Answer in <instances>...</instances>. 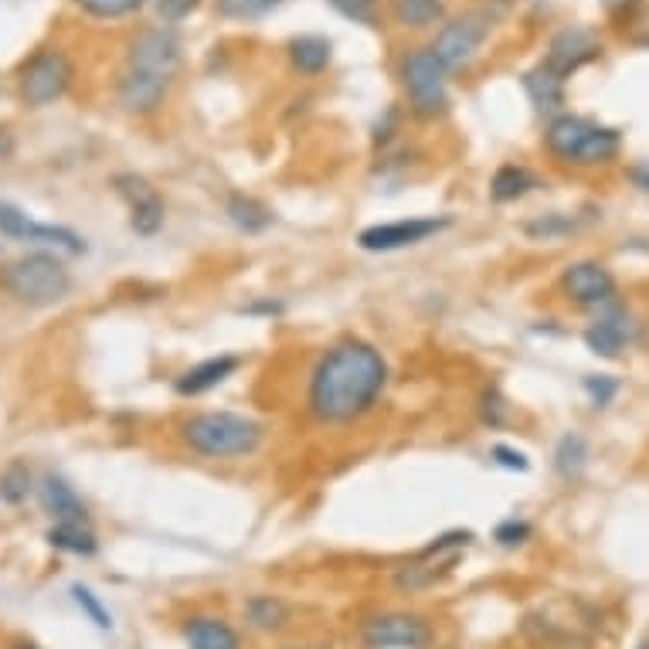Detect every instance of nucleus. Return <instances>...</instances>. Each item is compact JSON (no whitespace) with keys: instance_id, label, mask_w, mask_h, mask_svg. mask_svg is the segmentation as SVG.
I'll list each match as a JSON object with an SVG mask.
<instances>
[{"instance_id":"obj_17","label":"nucleus","mask_w":649,"mask_h":649,"mask_svg":"<svg viewBox=\"0 0 649 649\" xmlns=\"http://www.w3.org/2000/svg\"><path fill=\"white\" fill-rule=\"evenodd\" d=\"M184 642L188 649H242L239 632L218 616H195L184 622Z\"/></svg>"},{"instance_id":"obj_31","label":"nucleus","mask_w":649,"mask_h":649,"mask_svg":"<svg viewBox=\"0 0 649 649\" xmlns=\"http://www.w3.org/2000/svg\"><path fill=\"white\" fill-rule=\"evenodd\" d=\"M331 8L354 21V24H364V28H378V18H381V8L378 0H331Z\"/></svg>"},{"instance_id":"obj_12","label":"nucleus","mask_w":649,"mask_h":649,"mask_svg":"<svg viewBox=\"0 0 649 649\" xmlns=\"http://www.w3.org/2000/svg\"><path fill=\"white\" fill-rule=\"evenodd\" d=\"M562 290L578 306H609L616 300V280L606 265L598 262H575L562 275Z\"/></svg>"},{"instance_id":"obj_40","label":"nucleus","mask_w":649,"mask_h":649,"mask_svg":"<svg viewBox=\"0 0 649 649\" xmlns=\"http://www.w3.org/2000/svg\"><path fill=\"white\" fill-rule=\"evenodd\" d=\"M11 649H34V646H11Z\"/></svg>"},{"instance_id":"obj_29","label":"nucleus","mask_w":649,"mask_h":649,"mask_svg":"<svg viewBox=\"0 0 649 649\" xmlns=\"http://www.w3.org/2000/svg\"><path fill=\"white\" fill-rule=\"evenodd\" d=\"M34 231V221L11 201H0V235L11 242H28Z\"/></svg>"},{"instance_id":"obj_38","label":"nucleus","mask_w":649,"mask_h":649,"mask_svg":"<svg viewBox=\"0 0 649 649\" xmlns=\"http://www.w3.org/2000/svg\"><path fill=\"white\" fill-rule=\"evenodd\" d=\"M11 147H14V144H11V133H8V129H0V157H8Z\"/></svg>"},{"instance_id":"obj_24","label":"nucleus","mask_w":649,"mask_h":649,"mask_svg":"<svg viewBox=\"0 0 649 649\" xmlns=\"http://www.w3.org/2000/svg\"><path fill=\"white\" fill-rule=\"evenodd\" d=\"M391 18L401 28L422 31V28L442 24V18H446V0H395V4H391Z\"/></svg>"},{"instance_id":"obj_35","label":"nucleus","mask_w":649,"mask_h":649,"mask_svg":"<svg viewBox=\"0 0 649 649\" xmlns=\"http://www.w3.org/2000/svg\"><path fill=\"white\" fill-rule=\"evenodd\" d=\"M493 462L503 470H514V473H527V456L510 449V446H493Z\"/></svg>"},{"instance_id":"obj_5","label":"nucleus","mask_w":649,"mask_h":649,"mask_svg":"<svg viewBox=\"0 0 649 649\" xmlns=\"http://www.w3.org/2000/svg\"><path fill=\"white\" fill-rule=\"evenodd\" d=\"M4 290L24 306H52L69 296L72 272L55 252H28L4 269Z\"/></svg>"},{"instance_id":"obj_33","label":"nucleus","mask_w":649,"mask_h":649,"mask_svg":"<svg viewBox=\"0 0 649 649\" xmlns=\"http://www.w3.org/2000/svg\"><path fill=\"white\" fill-rule=\"evenodd\" d=\"M531 537V524L527 521H503L496 531H493V541L500 544V547H517V544H524Z\"/></svg>"},{"instance_id":"obj_34","label":"nucleus","mask_w":649,"mask_h":649,"mask_svg":"<svg viewBox=\"0 0 649 649\" xmlns=\"http://www.w3.org/2000/svg\"><path fill=\"white\" fill-rule=\"evenodd\" d=\"M195 8H198V0H157V14H160L167 24L184 21Z\"/></svg>"},{"instance_id":"obj_4","label":"nucleus","mask_w":649,"mask_h":649,"mask_svg":"<svg viewBox=\"0 0 649 649\" xmlns=\"http://www.w3.org/2000/svg\"><path fill=\"white\" fill-rule=\"evenodd\" d=\"M544 144H547L551 157H558L562 164H572V167L609 164L622 147L616 129L598 126L595 119L572 116V113H562L551 119V126L544 133Z\"/></svg>"},{"instance_id":"obj_9","label":"nucleus","mask_w":649,"mask_h":649,"mask_svg":"<svg viewBox=\"0 0 649 649\" xmlns=\"http://www.w3.org/2000/svg\"><path fill=\"white\" fill-rule=\"evenodd\" d=\"M452 221L449 218H401V221H385L370 224L357 235V245L364 252H398L408 245H422L436 239L439 231H446Z\"/></svg>"},{"instance_id":"obj_11","label":"nucleus","mask_w":649,"mask_h":649,"mask_svg":"<svg viewBox=\"0 0 649 649\" xmlns=\"http://www.w3.org/2000/svg\"><path fill=\"white\" fill-rule=\"evenodd\" d=\"M429 622L415 613H385L364 622L367 649H422L429 646Z\"/></svg>"},{"instance_id":"obj_22","label":"nucleus","mask_w":649,"mask_h":649,"mask_svg":"<svg viewBox=\"0 0 649 649\" xmlns=\"http://www.w3.org/2000/svg\"><path fill=\"white\" fill-rule=\"evenodd\" d=\"M245 619L259 632H275L290 622V606L280 595H252L245 601Z\"/></svg>"},{"instance_id":"obj_43","label":"nucleus","mask_w":649,"mask_h":649,"mask_svg":"<svg viewBox=\"0 0 649 649\" xmlns=\"http://www.w3.org/2000/svg\"><path fill=\"white\" fill-rule=\"evenodd\" d=\"M646 44H649V38H646Z\"/></svg>"},{"instance_id":"obj_16","label":"nucleus","mask_w":649,"mask_h":649,"mask_svg":"<svg viewBox=\"0 0 649 649\" xmlns=\"http://www.w3.org/2000/svg\"><path fill=\"white\" fill-rule=\"evenodd\" d=\"M629 337H632V327H629V320H626V313H606V316H598L592 327L585 331V344H588V350L592 354H598V357H619L622 350H626V344H629Z\"/></svg>"},{"instance_id":"obj_27","label":"nucleus","mask_w":649,"mask_h":649,"mask_svg":"<svg viewBox=\"0 0 649 649\" xmlns=\"http://www.w3.org/2000/svg\"><path fill=\"white\" fill-rule=\"evenodd\" d=\"M283 0H214V11L224 21H259L272 14Z\"/></svg>"},{"instance_id":"obj_36","label":"nucleus","mask_w":649,"mask_h":649,"mask_svg":"<svg viewBox=\"0 0 649 649\" xmlns=\"http://www.w3.org/2000/svg\"><path fill=\"white\" fill-rule=\"evenodd\" d=\"M483 422L490 426V429H500L503 426V419H506V405H503V398L496 395V391H486L483 395Z\"/></svg>"},{"instance_id":"obj_42","label":"nucleus","mask_w":649,"mask_h":649,"mask_svg":"<svg viewBox=\"0 0 649 649\" xmlns=\"http://www.w3.org/2000/svg\"><path fill=\"white\" fill-rule=\"evenodd\" d=\"M639 649H649V642H642V646H639Z\"/></svg>"},{"instance_id":"obj_8","label":"nucleus","mask_w":649,"mask_h":649,"mask_svg":"<svg viewBox=\"0 0 649 649\" xmlns=\"http://www.w3.org/2000/svg\"><path fill=\"white\" fill-rule=\"evenodd\" d=\"M486 34H490V18L480 11H470V14H459V18L446 21L429 49L446 72H459L480 55Z\"/></svg>"},{"instance_id":"obj_2","label":"nucleus","mask_w":649,"mask_h":649,"mask_svg":"<svg viewBox=\"0 0 649 649\" xmlns=\"http://www.w3.org/2000/svg\"><path fill=\"white\" fill-rule=\"evenodd\" d=\"M180 38L170 28H144L126 44V65L116 82V96L126 113H157L180 72Z\"/></svg>"},{"instance_id":"obj_19","label":"nucleus","mask_w":649,"mask_h":649,"mask_svg":"<svg viewBox=\"0 0 649 649\" xmlns=\"http://www.w3.org/2000/svg\"><path fill=\"white\" fill-rule=\"evenodd\" d=\"M331 59H334V44L323 38V34H300V38L290 41V62L303 75L327 72L331 69Z\"/></svg>"},{"instance_id":"obj_30","label":"nucleus","mask_w":649,"mask_h":649,"mask_svg":"<svg viewBox=\"0 0 649 649\" xmlns=\"http://www.w3.org/2000/svg\"><path fill=\"white\" fill-rule=\"evenodd\" d=\"M72 598H75V606L88 616V622L96 626V629H113V616H109V609L100 601V595L92 592L88 585H72Z\"/></svg>"},{"instance_id":"obj_1","label":"nucleus","mask_w":649,"mask_h":649,"mask_svg":"<svg viewBox=\"0 0 649 649\" xmlns=\"http://www.w3.org/2000/svg\"><path fill=\"white\" fill-rule=\"evenodd\" d=\"M385 385H388V364L381 350L347 337L334 344L313 367L306 388V408L323 426H344L375 408Z\"/></svg>"},{"instance_id":"obj_23","label":"nucleus","mask_w":649,"mask_h":649,"mask_svg":"<svg viewBox=\"0 0 649 649\" xmlns=\"http://www.w3.org/2000/svg\"><path fill=\"white\" fill-rule=\"evenodd\" d=\"M44 537H49L52 547L75 554V558H92L100 551V537L92 531V524H55Z\"/></svg>"},{"instance_id":"obj_18","label":"nucleus","mask_w":649,"mask_h":649,"mask_svg":"<svg viewBox=\"0 0 649 649\" xmlns=\"http://www.w3.org/2000/svg\"><path fill=\"white\" fill-rule=\"evenodd\" d=\"M524 88L534 103L537 113L544 116H562V106H565V78H558L551 69L537 65L524 75Z\"/></svg>"},{"instance_id":"obj_37","label":"nucleus","mask_w":649,"mask_h":649,"mask_svg":"<svg viewBox=\"0 0 649 649\" xmlns=\"http://www.w3.org/2000/svg\"><path fill=\"white\" fill-rule=\"evenodd\" d=\"M585 388H588L595 405H606L616 395V381H609L606 375H601V378H585Z\"/></svg>"},{"instance_id":"obj_10","label":"nucleus","mask_w":649,"mask_h":649,"mask_svg":"<svg viewBox=\"0 0 649 649\" xmlns=\"http://www.w3.org/2000/svg\"><path fill=\"white\" fill-rule=\"evenodd\" d=\"M113 188L129 208V228L136 231V235H144V239L157 235L167 214H164V198L154 184L144 174H116Z\"/></svg>"},{"instance_id":"obj_21","label":"nucleus","mask_w":649,"mask_h":649,"mask_svg":"<svg viewBox=\"0 0 649 649\" xmlns=\"http://www.w3.org/2000/svg\"><path fill=\"white\" fill-rule=\"evenodd\" d=\"M224 218L239 231H245V235H259V231H265L272 224V211L262 201L249 198V195H228Z\"/></svg>"},{"instance_id":"obj_28","label":"nucleus","mask_w":649,"mask_h":649,"mask_svg":"<svg viewBox=\"0 0 649 649\" xmlns=\"http://www.w3.org/2000/svg\"><path fill=\"white\" fill-rule=\"evenodd\" d=\"M585 459H588V446L582 436H565L558 442V452H554V467H558L562 477H578L582 467H585Z\"/></svg>"},{"instance_id":"obj_3","label":"nucleus","mask_w":649,"mask_h":649,"mask_svg":"<svg viewBox=\"0 0 649 649\" xmlns=\"http://www.w3.org/2000/svg\"><path fill=\"white\" fill-rule=\"evenodd\" d=\"M265 429L239 411H201L180 426V439L205 459H239L262 446Z\"/></svg>"},{"instance_id":"obj_15","label":"nucleus","mask_w":649,"mask_h":649,"mask_svg":"<svg viewBox=\"0 0 649 649\" xmlns=\"http://www.w3.org/2000/svg\"><path fill=\"white\" fill-rule=\"evenodd\" d=\"M38 500L41 510L49 514L55 524H88V506L82 503V496L55 473H49L38 483Z\"/></svg>"},{"instance_id":"obj_26","label":"nucleus","mask_w":649,"mask_h":649,"mask_svg":"<svg viewBox=\"0 0 649 649\" xmlns=\"http://www.w3.org/2000/svg\"><path fill=\"white\" fill-rule=\"evenodd\" d=\"M31 490H34V477L28 470V462L14 459V462H8L4 470H0V503L18 506L31 496Z\"/></svg>"},{"instance_id":"obj_39","label":"nucleus","mask_w":649,"mask_h":649,"mask_svg":"<svg viewBox=\"0 0 649 649\" xmlns=\"http://www.w3.org/2000/svg\"><path fill=\"white\" fill-rule=\"evenodd\" d=\"M632 177H636V184H639L642 191H649V167H639V170H636Z\"/></svg>"},{"instance_id":"obj_13","label":"nucleus","mask_w":649,"mask_h":649,"mask_svg":"<svg viewBox=\"0 0 649 649\" xmlns=\"http://www.w3.org/2000/svg\"><path fill=\"white\" fill-rule=\"evenodd\" d=\"M601 44L595 41L592 31L585 28H565L562 34H554V41L547 44L544 55V69H551L558 78H568L572 72H578L582 65H588L592 59H598Z\"/></svg>"},{"instance_id":"obj_14","label":"nucleus","mask_w":649,"mask_h":649,"mask_svg":"<svg viewBox=\"0 0 649 649\" xmlns=\"http://www.w3.org/2000/svg\"><path fill=\"white\" fill-rule=\"evenodd\" d=\"M239 367H242V357H235V354H218V357L198 360L195 367L184 370V375L174 381V388L184 398H198V395H208L218 385H224Z\"/></svg>"},{"instance_id":"obj_41","label":"nucleus","mask_w":649,"mask_h":649,"mask_svg":"<svg viewBox=\"0 0 649 649\" xmlns=\"http://www.w3.org/2000/svg\"><path fill=\"white\" fill-rule=\"evenodd\" d=\"M286 649H310V646H286Z\"/></svg>"},{"instance_id":"obj_32","label":"nucleus","mask_w":649,"mask_h":649,"mask_svg":"<svg viewBox=\"0 0 649 649\" xmlns=\"http://www.w3.org/2000/svg\"><path fill=\"white\" fill-rule=\"evenodd\" d=\"M75 4H78L88 18H103V21H109V18H126V14H133L136 8H144L147 0H75Z\"/></svg>"},{"instance_id":"obj_7","label":"nucleus","mask_w":649,"mask_h":649,"mask_svg":"<svg viewBox=\"0 0 649 649\" xmlns=\"http://www.w3.org/2000/svg\"><path fill=\"white\" fill-rule=\"evenodd\" d=\"M72 78H75L72 59L59 49H44V52L31 55L21 65L18 92H21L24 106L41 109V106H52L55 100H62L69 92V85H72Z\"/></svg>"},{"instance_id":"obj_25","label":"nucleus","mask_w":649,"mask_h":649,"mask_svg":"<svg viewBox=\"0 0 649 649\" xmlns=\"http://www.w3.org/2000/svg\"><path fill=\"white\" fill-rule=\"evenodd\" d=\"M452 565H456V558H446V562H436V565L419 558L415 565L395 572V588H398V592H408V595L426 592V588H432L436 582H442V578L452 572Z\"/></svg>"},{"instance_id":"obj_20","label":"nucleus","mask_w":649,"mask_h":649,"mask_svg":"<svg viewBox=\"0 0 649 649\" xmlns=\"http://www.w3.org/2000/svg\"><path fill=\"white\" fill-rule=\"evenodd\" d=\"M534 188H537V177H534L527 167H521V164H503V167L493 174V180H490V198H493L496 205H510V201L524 198V195L534 191Z\"/></svg>"},{"instance_id":"obj_6","label":"nucleus","mask_w":649,"mask_h":649,"mask_svg":"<svg viewBox=\"0 0 649 649\" xmlns=\"http://www.w3.org/2000/svg\"><path fill=\"white\" fill-rule=\"evenodd\" d=\"M401 85L408 92V106L419 119H436L449 109V82L446 69L432 55V49H411L401 59Z\"/></svg>"}]
</instances>
